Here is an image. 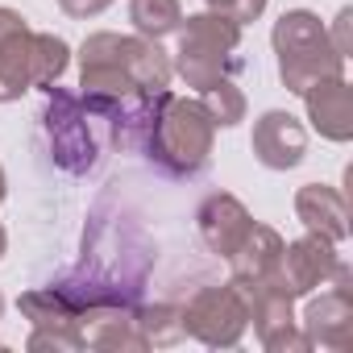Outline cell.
Here are the masks:
<instances>
[{
	"label": "cell",
	"instance_id": "obj_10",
	"mask_svg": "<svg viewBox=\"0 0 353 353\" xmlns=\"http://www.w3.org/2000/svg\"><path fill=\"white\" fill-rule=\"evenodd\" d=\"M34 88V30L17 9H0V104Z\"/></svg>",
	"mask_w": 353,
	"mask_h": 353
},
{
	"label": "cell",
	"instance_id": "obj_14",
	"mask_svg": "<svg viewBox=\"0 0 353 353\" xmlns=\"http://www.w3.org/2000/svg\"><path fill=\"white\" fill-rule=\"evenodd\" d=\"M283 245H287V241L279 237V229L254 221L250 233H245V241L225 258L233 283H237V287H258V283L274 279V274H279V262H283Z\"/></svg>",
	"mask_w": 353,
	"mask_h": 353
},
{
	"label": "cell",
	"instance_id": "obj_6",
	"mask_svg": "<svg viewBox=\"0 0 353 353\" xmlns=\"http://www.w3.org/2000/svg\"><path fill=\"white\" fill-rule=\"evenodd\" d=\"M179 312H183V332L208 349H233L250 328V299L233 279L225 287H200Z\"/></svg>",
	"mask_w": 353,
	"mask_h": 353
},
{
	"label": "cell",
	"instance_id": "obj_21",
	"mask_svg": "<svg viewBox=\"0 0 353 353\" xmlns=\"http://www.w3.org/2000/svg\"><path fill=\"white\" fill-rule=\"evenodd\" d=\"M26 349H34V353H42V349L79 353V349H83V336H79V328H34L30 341H26Z\"/></svg>",
	"mask_w": 353,
	"mask_h": 353
},
{
	"label": "cell",
	"instance_id": "obj_17",
	"mask_svg": "<svg viewBox=\"0 0 353 353\" xmlns=\"http://www.w3.org/2000/svg\"><path fill=\"white\" fill-rule=\"evenodd\" d=\"M129 21L141 38H170L183 26V5L179 0H129Z\"/></svg>",
	"mask_w": 353,
	"mask_h": 353
},
{
	"label": "cell",
	"instance_id": "obj_11",
	"mask_svg": "<svg viewBox=\"0 0 353 353\" xmlns=\"http://www.w3.org/2000/svg\"><path fill=\"white\" fill-rule=\"evenodd\" d=\"M254 158L266 170H295L307 154V129L299 117H291L287 108H270L254 121Z\"/></svg>",
	"mask_w": 353,
	"mask_h": 353
},
{
	"label": "cell",
	"instance_id": "obj_8",
	"mask_svg": "<svg viewBox=\"0 0 353 353\" xmlns=\"http://www.w3.org/2000/svg\"><path fill=\"white\" fill-rule=\"evenodd\" d=\"M332 287L328 291H312L307 295V307H303V336H307V345L312 349H332V353H341V349H349V341H353V279H349V266L341 262L336 270H332V279H328Z\"/></svg>",
	"mask_w": 353,
	"mask_h": 353
},
{
	"label": "cell",
	"instance_id": "obj_5",
	"mask_svg": "<svg viewBox=\"0 0 353 353\" xmlns=\"http://www.w3.org/2000/svg\"><path fill=\"white\" fill-rule=\"evenodd\" d=\"M79 63H108L121 75H129L145 96L166 92L170 79H174L170 54L154 38H141V34H108V30L88 34L83 46H79Z\"/></svg>",
	"mask_w": 353,
	"mask_h": 353
},
{
	"label": "cell",
	"instance_id": "obj_19",
	"mask_svg": "<svg viewBox=\"0 0 353 353\" xmlns=\"http://www.w3.org/2000/svg\"><path fill=\"white\" fill-rule=\"evenodd\" d=\"M71 67V46L59 34H34V88H50L67 75Z\"/></svg>",
	"mask_w": 353,
	"mask_h": 353
},
{
	"label": "cell",
	"instance_id": "obj_7",
	"mask_svg": "<svg viewBox=\"0 0 353 353\" xmlns=\"http://www.w3.org/2000/svg\"><path fill=\"white\" fill-rule=\"evenodd\" d=\"M241 291L250 299V324H254V332H258L266 353H307L312 349L307 336L295 324V307H291L295 295L283 287L279 274L258 283V287H241Z\"/></svg>",
	"mask_w": 353,
	"mask_h": 353
},
{
	"label": "cell",
	"instance_id": "obj_9",
	"mask_svg": "<svg viewBox=\"0 0 353 353\" xmlns=\"http://www.w3.org/2000/svg\"><path fill=\"white\" fill-rule=\"evenodd\" d=\"M336 266H341L336 245H332L328 237H320V233H303L299 241H287V245H283L279 279H283V287H287L295 299H303V295H312L316 287H328V279H332Z\"/></svg>",
	"mask_w": 353,
	"mask_h": 353
},
{
	"label": "cell",
	"instance_id": "obj_22",
	"mask_svg": "<svg viewBox=\"0 0 353 353\" xmlns=\"http://www.w3.org/2000/svg\"><path fill=\"white\" fill-rule=\"evenodd\" d=\"M204 5H208V9H216V13H225V17H229V21H237L241 30L266 13V0H204Z\"/></svg>",
	"mask_w": 353,
	"mask_h": 353
},
{
	"label": "cell",
	"instance_id": "obj_26",
	"mask_svg": "<svg viewBox=\"0 0 353 353\" xmlns=\"http://www.w3.org/2000/svg\"><path fill=\"white\" fill-rule=\"evenodd\" d=\"M5 250H9V233H5V225H0V258H5Z\"/></svg>",
	"mask_w": 353,
	"mask_h": 353
},
{
	"label": "cell",
	"instance_id": "obj_20",
	"mask_svg": "<svg viewBox=\"0 0 353 353\" xmlns=\"http://www.w3.org/2000/svg\"><path fill=\"white\" fill-rule=\"evenodd\" d=\"M137 328L150 345H174L183 332V312L170 307V303H150V307H137Z\"/></svg>",
	"mask_w": 353,
	"mask_h": 353
},
{
	"label": "cell",
	"instance_id": "obj_23",
	"mask_svg": "<svg viewBox=\"0 0 353 353\" xmlns=\"http://www.w3.org/2000/svg\"><path fill=\"white\" fill-rule=\"evenodd\" d=\"M112 5V0H59V9L75 21H88V17H100L104 9Z\"/></svg>",
	"mask_w": 353,
	"mask_h": 353
},
{
	"label": "cell",
	"instance_id": "obj_18",
	"mask_svg": "<svg viewBox=\"0 0 353 353\" xmlns=\"http://www.w3.org/2000/svg\"><path fill=\"white\" fill-rule=\"evenodd\" d=\"M200 104H204V112L212 117L216 129H233V125L245 121V96L233 79H216V83L200 88Z\"/></svg>",
	"mask_w": 353,
	"mask_h": 353
},
{
	"label": "cell",
	"instance_id": "obj_12",
	"mask_svg": "<svg viewBox=\"0 0 353 353\" xmlns=\"http://www.w3.org/2000/svg\"><path fill=\"white\" fill-rule=\"evenodd\" d=\"M303 108H307V121L312 129L324 137V141H353V88L345 75L336 79H320L303 92Z\"/></svg>",
	"mask_w": 353,
	"mask_h": 353
},
{
	"label": "cell",
	"instance_id": "obj_2",
	"mask_svg": "<svg viewBox=\"0 0 353 353\" xmlns=\"http://www.w3.org/2000/svg\"><path fill=\"white\" fill-rule=\"evenodd\" d=\"M212 145H216V125L204 112L200 100L192 96H174V92H158L154 108L141 125L137 150L170 179H192L212 162Z\"/></svg>",
	"mask_w": 353,
	"mask_h": 353
},
{
	"label": "cell",
	"instance_id": "obj_13",
	"mask_svg": "<svg viewBox=\"0 0 353 353\" xmlns=\"http://www.w3.org/2000/svg\"><path fill=\"white\" fill-rule=\"evenodd\" d=\"M250 225H254L250 208H245L237 196H229V192H212V196L196 208V229H200V241H204L216 258H229V254L245 241Z\"/></svg>",
	"mask_w": 353,
	"mask_h": 353
},
{
	"label": "cell",
	"instance_id": "obj_1",
	"mask_svg": "<svg viewBox=\"0 0 353 353\" xmlns=\"http://www.w3.org/2000/svg\"><path fill=\"white\" fill-rule=\"evenodd\" d=\"M46 145L59 170L67 174H92L112 145H121V108L108 100H96L88 92H67L59 83L46 88L42 108Z\"/></svg>",
	"mask_w": 353,
	"mask_h": 353
},
{
	"label": "cell",
	"instance_id": "obj_15",
	"mask_svg": "<svg viewBox=\"0 0 353 353\" xmlns=\"http://www.w3.org/2000/svg\"><path fill=\"white\" fill-rule=\"evenodd\" d=\"M295 216L303 221L307 233H320L332 245H341L349 237V204L328 183H303L295 192Z\"/></svg>",
	"mask_w": 353,
	"mask_h": 353
},
{
	"label": "cell",
	"instance_id": "obj_25",
	"mask_svg": "<svg viewBox=\"0 0 353 353\" xmlns=\"http://www.w3.org/2000/svg\"><path fill=\"white\" fill-rule=\"evenodd\" d=\"M9 196V179H5V166H0V200Z\"/></svg>",
	"mask_w": 353,
	"mask_h": 353
},
{
	"label": "cell",
	"instance_id": "obj_4",
	"mask_svg": "<svg viewBox=\"0 0 353 353\" xmlns=\"http://www.w3.org/2000/svg\"><path fill=\"white\" fill-rule=\"evenodd\" d=\"M179 34V46H174V75H179L188 88H208L216 79H233L237 71V50H241V26L229 21L216 9L192 13L183 17V26L174 30Z\"/></svg>",
	"mask_w": 353,
	"mask_h": 353
},
{
	"label": "cell",
	"instance_id": "obj_24",
	"mask_svg": "<svg viewBox=\"0 0 353 353\" xmlns=\"http://www.w3.org/2000/svg\"><path fill=\"white\" fill-rule=\"evenodd\" d=\"M349 21H353V9H341V13H336V26L328 30V42H332L336 54H345V59H349Z\"/></svg>",
	"mask_w": 353,
	"mask_h": 353
},
{
	"label": "cell",
	"instance_id": "obj_27",
	"mask_svg": "<svg viewBox=\"0 0 353 353\" xmlns=\"http://www.w3.org/2000/svg\"><path fill=\"white\" fill-rule=\"evenodd\" d=\"M0 316H5V295H0Z\"/></svg>",
	"mask_w": 353,
	"mask_h": 353
},
{
	"label": "cell",
	"instance_id": "obj_16",
	"mask_svg": "<svg viewBox=\"0 0 353 353\" xmlns=\"http://www.w3.org/2000/svg\"><path fill=\"white\" fill-rule=\"evenodd\" d=\"M21 316L34 328H79V307L63 287H38L17 299Z\"/></svg>",
	"mask_w": 353,
	"mask_h": 353
},
{
	"label": "cell",
	"instance_id": "obj_3",
	"mask_svg": "<svg viewBox=\"0 0 353 353\" xmlns=\"http://www.w3.org/2000/svg\"><path fill=\"white\" fill-rule=\"evenodd\" d=\"M270 46L279 59V79L295 96H303L320 79L345 75V54H336V46L328 42V26L312 9H287L270 30Z\"/></svg>",
	"mask_w": 353,
	"mask_h": 353
}]
</instances>
